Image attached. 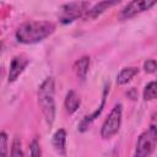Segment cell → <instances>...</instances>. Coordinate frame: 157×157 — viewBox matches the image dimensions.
Returning <instances> with one entry per match:
<instances>
[{"mask_svg": "<svg viewBox=\"0 0 157 157\" xmlns=\"http://www.w3.org/2000/svg\"><path fill=\"white\" fill-rule=\"evenodd\" d=\"M88 67H90V56H87V55L80 58L74 64V71L76 72V75L81 80H85L86 78V75L88 72Z\"/></svg>", "mask_w": 157, "mask_h": 157, "instance_id": "obj_12", "label": "cell"}, {"mask_svg": "<svg viewBox=\"0 0 157 157\" xmlns=\"http://www.w3.org/2000/svg\"><path fill=\"white\" fill-rule=\"evenodd\" d=\"M119 2H120V0H102V1H99L98 4H96L93 7H91L87 11V17L96 18L99 15H102L103 12H105L108 9L118 5Z\"/></svg>", "mask_w": 157, "mask_h": 157, "instance_id": "obj_8", "label": "cell"}, {"mask_svg": "<svg viewBox=\"0 0 157 157\" xmlns=\"http://www.w3.org/2000/svg\"><path fill=\"white\" fill-rule=\"evenodd\" d=\"M87 7H88L87 1H77V2L65 4L60 7L59 20L64 25L70 23V22L77 20L78 17H81L85 12H87L88 11Z\"/></svg>", "mask_w": 157, "mask_h": 157, "instance_id": "obj_5", "label": "cell"}, {"mask_svg": "<svg viewBox=\"0 0 157 157\" xmlns=\"http://www.w3.org/2000/svg\"><path fill=\"white\" fill-rule=\"evenodd\" d=\"M0 155L1 156L7 155V135L4 131L0 134Z\"/></svg>", "mask_w": 157, "mask_h": 157, "instance_id": "obj_16", "label": "cell"}, {"mask_svg": "<svg viewBox=\"0 0 157 157\" xmlns=\"http://www.w3.org/2000/svg\"><path fill=\"white\" fill-rule=\"evenodd\" d=\"M53 146L59 155H66V132L64 129H59L53 136Z\"/></svg>", "mask_w": 157, "mask_h": 157, "instance_id": "obj_9", "label": "cell"}, {"mask_svg": "<svg viewBox=\"0 0 157 157\" xmlns=\"http://www.w3.org/2000/svg\"><path fill=\"white\" fill-rule=\"evenodd\" d=\"M29 150H31V155L33 157H37V156H40V148H39V144L37 140H33L31 146H29Z\"/></svg>", "mask_w": 157, "mask_h": 157, "instance_id": "obj_18", "label": "cell"}, {"mask_svg": "<svg viewBox=\"0 0 157 157\" xmlns=\"http://www.w3.org/2000/svg\"><path fill=\"white\" fill-rule=\"evenodd\" d=\"M80 103H81V101H80L78 94L72 90L69 91L67 94H66V98H65V109H66V112L69 114L75 113L78 109Z\"/></svg>", "mask_w": 157, "mask_h": 157, "instance_id": "obj_10", "label": "cell"}, {"mask_svg": "<svg viewBox=\"0 0 157 157\" xmlns=\"http://www.w3.org/2000/svg\"><path fill=\"white\" fill-rule=\"evenodd\" d=\"M107 92H108V87H105L104 88V92H103V97H102V103H101V105H99V108L98 109H96L91 115H87V117H85V119L81 121V124H80V130L81 131H85L88 126H90V124L96 119V118H98V115L101 114V112L103 110V107H104V102H105V96H107Z\"/></svg>", "mask_w": 157, "mask_h": 157, "instance_id": "obj_11", "label": "cell"}, {"mask_svg": "<svg viewBox=\"0 0 157 157\" xmlns=\"http://www.w3.org/2000/svg\"><path fill=\"white\" fill-rule=\"evenodd\" d=\"M121 113H123L121 104H115L102 125L101 136L103 139H110L119 131L121 125Z\"/></svg>", "mask_w": 157, "mask_h": 157, "instance_id": "obj_4", "label": "cell"}, {"mask_svg": "<svg viewBox=\"0 0 157 157\" xmlns=\"http://www.w3.org/2000/svg\"><path fill=\"white\" fill-rule=\"evenodd\" d=\"M55 25L49 21H29L21 25L16 31V39L23 44H33L49 37Z\"/></svg>", "mask_w": 157, "mask_h": 157, "instance_id": "obj_1", "label": "cell"}, {"mask_svg": "<svg viewBox=\"0 0 157 157\" xmlns=\"http://www.w3.org/2000/svg\"><path fill=\"white\" fill-rule=\"evenodd\" d=\"M157 2V0H131L120 12V17L123 20H128L131 18L144 11L150 10L155 4Z\"/></svg>", "mask_w": 157, "mask_h": 157, "instance_id": "obj_6", "label": "cell"}, {"mask_svg": "<svg viewBox=\"0 0 157 157\" xmlns=\"http://www.w3.org/2000/svg\"><path fill=\"white\" fill-rule=\"evenodd\" d=\"M139 72V69L132 66V67H124L117 76V83L118 85H124L128 83L136 74Z\"/></svg>", "mask_w": 157, "mask_h": 157, "instance_id": "obj_13", "label": "cell"}, {"mask_svg": "<svg viewBox=\"0 0 157 157\" xmlns=\"http://www.w3.org/2000/svg\"><path fill=\"white\" fill-rule=\"evenodd\" d=\"M144 69H145V71L148 72V74L155 72L156 69H157V61L153 60V59H148V60H146V61L144 63Z\"/></svg>", "mask_w": 157, "mask_h": 157, "instance_id": "obj_17", "label": "cell"}, {"mask_svg": "<svg viewBox=\"0 0 157 157\" xmlns=\"http://www.w3.org/2000/svg\"><path fill=\"white\" fill-rule=\"evenodd\" d=\"M144 98L145 101H152L157 98V81H152L146 85L144 90Z\"/></svg>", "mask_w": 157, "mask_h": 157, "instance_id": "obj_14", "label": "cell"}, {"mask_svg": "<svg viewBox=\"0 0 157 157\" xmlns=\"http://www.w3.org/2000/svg\"><path fill=\"white\" fill-rule=\"evenodd\" d=\"M11 156L17 157V156H23L22 148H21V141L18 140V137H15L13 144H12V148H11Z\"/></svg>", "mask_w": 157, "mask_h": 157, "instance_id": "obj_15", "label": "cell"}, {"mask_svg": "<svg viewBox=\"0 0 157 157\" xmlns=\"http://www.w3.org/2000/svg\"><path fill=\"white\" fill-rule=\"evenodd\" d=\"M29 64V59L23 55H16L12 58L11 63H10V69H9V81L13 82L17 80V77L23 72V70L26 69V66Z\"/></svg>", "mask_w": 157, "mask_h": 157, "instance_id": "obj_7", "label": "cell"}, {"mask_svg": "<svg viewBox=\"0 0 157 157\" xmlns=\"http://www.w3.org/2000/svg\"><path fill=\"white\" fill-rule=\"evenodd\" d=\"M156 146H157V126L152 125L139 136L135 156L139 157L150 156L155 151Z\"/></svg>", "mask_w": 157, "mask_h": 157, "instance_id": "obj_3", "label": "cell"}, {"mask_svg": "<svg viewBox=\"0 0 157 157\" xmlns=\"http://www.w3.org/2000/svg\"><path fill=\"white\" fill-rule=\"evenodd\" d=\"M55 85L53 77H47L38 90V104L49 126L53 125L55 119Z\"/></svg>", "mask_w": 157, "mask_h": 157, "instance_id": "obj_2", "label": "cell"}]
</instances>
